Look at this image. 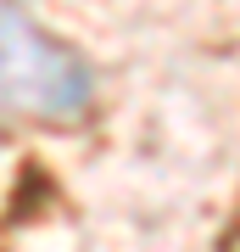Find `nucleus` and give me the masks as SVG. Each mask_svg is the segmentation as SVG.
Wrapping results in <instances>:
<instances>
[{"instance_id":"f257e3e1","label":"nucleus","mask_w":240,"mask_h":252,"mask_svg":"<svg viewBox=\"0 0 240 252\" xmlns=\"http://www.w3.org/2000/svg\"><path fill=\"white\" fill-rule=\"evenodd\" d=\"M0 101L28 118H79L89 107V67L17 6H0Z\"/></svg>"}]
</instances>
